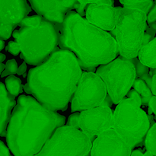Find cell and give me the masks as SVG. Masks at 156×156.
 I'll return each instance as SVG.
<instances>
[{
	"mask_svg": "<svg viewBox=\"0 0 156 156\" xmlns=\"http://www.w3.org/2000/svg\"><path fill=\"white\" fill-rule=\"evenodd\" d=\"M5 50L6 51L10 53L11 54L14 55V56H17L21 53L19 46L15 41H9L7 47H5Z\"/></svg>",
	"mask_w": 156,
	"mask_h": 156,
	"instance_id": "25",
	"label": "cell"
},
{
	"mask_svg": "<svg viewBox=\"0 0 156 156\" xmlns=\"http://www.w3.org/2000/svg\"><path fill=\"white\" fill-rule=\"evenodd\" d=\"M30 12L25 0H0V24L16 27Z\"/></svg>",
	"mask_w": 156,
	"mask_h": 156,
	"instance_id": "14",
	"label": "cell"
},
{
	"mask_svg": "<svg viewBox=\"0 0 156 156\" xmlns=\"http://www.w3.org/2000/svg\"><path fill=\"white\" fill-rule=\"evenodd\" d=\"M148 106H149V108H150L152 112L155 114V120H156V97L152 96V98L149 101Z\"/></svg>",
	"mask_w": 156,
	"mask_h": 156,
	"instance_id": "29",
	"label": "cell"
},
{
	"mask_svg": "<svg viewBox=\"0 0 156 156\" xmlns=\"http://www.w3.org/2000/svg\"><path fill=\"white\" fill-rule=\"evenodd\" d=\"M146 151L156 156V123H153L149 128L144 140Z\"/></svg>",
	"mask_w": 156,
	"mask_h": 156,
	"instance_id": "20",
	"label": "cell"
},
{
	"mask_svg": "<svg viewBox=\"0 0 156 156\" xmlns=\"http://www.w3.org/2000/svg\"><path fill=\"white\" fill-rule=\"evenodd\" d=\"M130 156H143V153L140 150H134Z\"/></svg>",
	"mask_w": 156,
	"mask_h": 156,
	"instance_id": "35",
	"label": "cell"
},
{
	"mask_svg": "<svg viewBox=\"0 0 156 156\" xmlns=\"http://www.w3.org/2000/svg\"><path fill=\"white\" fill-rule=\"evenodd\" d=\"M112 110L108 107L82 111L79 114V129L92 143L102 133L112 129Z\"/></svg>",
	"mask_w": 156,
	"mask_h": 156,
	"instance_id": "10",
	"label": "cell"
},
{
	"mask_svg": "<svg viewBox=\"0 0 156 156\" xmlns=\"http://www.w3.org/2000/svg\"><path fill=\"white\" fill-rule=\"evenodd\" d=\"M117 23L114 30L109 32L118 46L119 54L125 59L136 58L143 47L147 26V15L140 10L114 8Z\"/></svg>",
	"mask_w": 156,
	"mask_h": 156,
	"instance_id": "5",
	"label": "cell"
},
{
	"mask_svg": "<svg viewBox=\"0 0 156 156\" xmlns=\"http://www.w3.org/2000/svg\"><path fill=\"white\" fill-rule=\"evenodd\" d=\"M112 105H113L112 100H111V98H110V96L108 95V94H107V96H106V98H105V101H104L103 103H102V105H101V106L108 107V108H111V107L112 106Z\"/></svg>",
	"mask_w": 156,
	"mask_h": 156,
	"instance_id": "33",
	"label": "cell"
},
{
	"mask_svg": "<svg viewBox=\"0 0 156 156\" xmlns=\"http://www.w3.org/2000/svg\"><path fill=\"white\" fill-rule=\"evenodd\" d=\"M18 63L17 61L15 59H9L7 61L5 64V68L3 73H2L1 77L4 78L8 76H13V75L17 74V71H18Z\"/></svg>",
	"mask_w": 156,
	"mask_h": 156,
	"instance_id": "21",
	"label": "cell"
},
{
	"mask_svg": "<svg viewBox=\"0 0 156 156\" xmlns=\"http://www.w3.org/2000/svg\"><path fill=\"white\" fill-rule=\"evenodd\" d=\"M133 149L111 129L96 137L92 142L91 156H130Z\"/></svg>",
	"mask_w": 156,
	"mask_h": 156,
	"instance_id": "11",
	"label": "cell"
},
{
	"mask_svg": "<svg viewBox=\"0 0 156 156\" xmlns=\"http://www.w3.org/2000/svg\"><path fill=\"white\" fill-rule=\"evenodd\" d=\"M107 94L102 79L95 73L84 72L72 98L71 111L82 112L100 107Z\"/></svg>",
	"mask_w": 156,
	"mask_h": 156,
	"instance_id": "9",
	"label": "cell"
},
{
	"mask_svg": "<svg viewBox=\"0 0 156 156\" xmlns=\"http://www.w3.org/2000/svg\"><path fill=\"white\" fill-rule=\"evenodd\" d=\"M26 70H27V65H26V62H24L18 68L17 74L19 75V76H23L24 77H25V76H24V73H25Z\"/></svg>",
	"mask_w": 156,
	"mask_h": 156,
	"instance_id": "31",
	"label": "cell"
},
{
	"mask_svg": "<svg viewBox=\"0 0 156 156\" xmlns=\"http://www.w3.org/2000/svg\"><path fill=\"white\" fill-rule=\"evenodd\" d=\"M82 74L74 53L56 47L45 62L29 70L27 85L30 94L46 109L65 111Z\"/></svg>",
	"mask_w": 156,
	"mask_h": 156,
	"instance_id": "1",
	"label": "cell"
},
{
	"mask_svg": "<svg viewBox=\"0 0 156 156\" xmlns=\"http://www.w3.org/2000/svg\"><path fill=\"white\" fill-rule=\"evenodd\" d=\"M133 100L125 98L113 113L112 129L131 149L144 143L150 128L146 113Z\"/></svg>",
	"mask_w": 156,
	"mask_h": 156,
	"instance_id": "6",
	"label": "cell"
},
{
	"mask_svg": "<svg viewBox=\"0 0 156 156\" xmlns=\"http://www.w3.org/2000/svg\"><path fill=\"white\" fill-rule=\"evenodd\" d=\"M120 2L123 5V8L126 9H132L140 10L144 12L146 15L149 14L152 8L155 5V2L147 0V1H122Z\"/></svg>",
	"mask_w": 156,
	"mask_h": 156,
	"instance_id": "18",
	"label": "cell"
},
{
	"mask_svg": "<svg viewBox=\"0 0 156 156\" xmlns=\"http://www.w3.org/2000/svg\"><path fill=\"white\" fill-rule=\"evenodd\" d=\"M91 145L82 131L66 125L56 129L39 153L34 156H88Z\"/></svg>",
	"mask_w": 156,
	"mask_h": 156,
	"instance_id": "8",
	"label": "cell"
},
{
	"mask_svg": "<svg viewBox=\"0 0 156 156\" xmlns=\"http://www.w3.org/2000/svg\"><path fill=\"white\" fill-rule=\"evenodd\" d=\"M5 65L3 63H0V76L5 70Z\"/></svg>",
	"mask_w": 156,
	"mask_h": 156,
	"instance_id": "38",
	"label": "cell"
},
{
	"mask_svg": "<svg viewBox=\"0 0 156 156\" xmlns=\"http://www.w3.org/2000/svg\"><path fill=\"white\" fill-rule=\"evenodd\" d=\"M79 112H75L73 114H72L69 116L68 119V122H67L66 126H70V127H73L74 129H79Z\"/></svg>",
	"mask_w": 156,
	"mask_h": 156,
	"instance_id": "23",
	"label": "cell"
},
{
	"mask_svg": "<svg viewBox=\"0 0 156 156\" xmlns=\"http://www.w3.org/2000/svg\"><path fill=\"white\" fill-rule=\"evenodd\" d=\"M148 26H149L150 28H152V30H155L156 32V22H154V23H151V24H148Z\"/></svg>",
	"mask_w": 156,
	"mask_h": 156,
	"instance_id": "36",
	"label": "cell"
},
{
	"mask_svg": "<svg viewBox=\"0 0 156 156\" xmlns=\"http://www.w3.org/2000/svg\"><path fill=\"white\" fill-rule=\"evenodd\" d=\"M138 59L148 68L156 69V36L149 44L142 47L138 53Z\"/></svg>",
	"mask_w": 156,
	"mask_h": 156,
	"instance_id": "16",
	"label": "cell"
},
{
	"mask_svg": "<svg viewBox=\"0 0 156 156\" xmlns=\"http://www.w3.org/2000/svg\"><path fill=\"white\" fill-rule=\"evenodd\" d=\"M0 156H12L9 148L2 140H0Z\"/></svg>",
	"mask_w": 156,
	"mask_h": 156,
	"instance_id": "28",
	"label": "cell"
},
{
	"mask_svg": "<svg viewBox=\"0 0 156 156\" xmlns=\"http://www.w3.org/2000/svg\"><path fill=\"white\" fill-rule=\"evenodd\" d=\"M5 88L9 95L15 98L22 91L21 79L15 76H8L5 79Z\"/></svg>",
	"mask_w": 156,
	"mask_h": 156,
	"instance_id": "19",
	"label": "cell"
},
{
	"mask_svg": "<svg viewBox=\"0 0 156 156\" xmlns=\"http://www.w3.org/2000/svg\"><path fill=\"white\" fill-rule=\"evenodd\" d=\"M133 87V89L140 94V98H141L142 105L148 106L149 101L153 96L150 88L146 85L144 81L140 79H136Z\"/></svg>",
	"mask_w": 156,
	"mask_h": 156,
	"instance_id": "17",
	"label": "cell"
},
{
	"mask_svg": "<svg viewBox=\"0 0 156 156\" xmlns=\"http://www.w3.org/2000/svg\"><path fill=\"white\" fill-rule=\"evenodd\" d=\"M54 26L59 48L74 53L81 69L94 73L96 67L109 63L118 56V46L109 32L91 24L74 11L66 14L62 24Z\"/></svg>",
	"mask_w": 156,
	"mask_h": 156,
	"instance_id": "2",
	"label": "cell"
},
{
	"mask_svg": "<svg viewBox=\"0 0 156 156\" xmlns=\"http://www.w3.org/2000/svg\"><path fill=\"white\" fill-rule=\"evenodd\" d=\"M18 26L12 36L20 47L21 58L29 65H41L57 47L56 27L38 15L26 17Z\"/></svg>",
	"mask_w": 156,
	"mask_h": 156,
	"instance_id": "4",
	"label": "cell"
},
{
	"mask_svg": "<svg viewBox=\"0 0 156 156\" xmlns=\"http://www.w3.org/2000/svg\"><path fill=\"white\" fill-rule=\"evenodd\" d=\"M15 105L16 101L11 96L0 97V136H6L8 124Z\"/></svg>",
	"mask_w": 156,
	"mask_h": 156,
	"instance_id": "15",
	"label": "cell"
},
{
	"mask_svg": "<svg viewBox=\"0 0 156 156\" xmlns=\"http://www.w3.org/2000/svg\"><path fill=\"white\" fill-rule=\"evenodd\" d=\"M78 1H33L30 0V7L41 16L53 24H61L66 14L76 9Z\"/></svg>",
	"mask_w": 156,
	"mask_h": 156,
	"instance_id": "12",
	"label": "cell"
},
{
	"mask_svg": "<svg viewBox=\"0 0 156 156\" xmlns=\"http://www.w3.org/2000/svg\"><path fill=\"white\" fill-rule=\"evenodd\" d=\"M15 27H12V26L0 24V40L4 41L9 39V37L12 35V33L15 30Z\"/></svg>",
	"mask_w": 156,
	"mask_h": 156,
	"instance_id": "22",
	"label": "cell"
},
{
	"mask_svg": "<svg viewBox=\"0 0 156 156\" xmlns=\"http://www.w3.org/2000/svg\"><path fill=\"white\" fill-rule=\"evenodd\" d=\"M57 114L33 97L19 96L6 129V142L15 156H34L40 152L57 126Z\"/></svg>",
	"mask_w": 156,
	"mask_h": 156,
	"instance_id": "3",
	"label": "cell"
},
{
	"mask_svg": "<svg viewBox=\"0 0 156 156\" xmlns=\"http://www.w3.org/2000/svg\"><path fill=\"white\" fill-rule=\"evenodd\" d=\"M85 19L91 24L104 31H112L117 23V15L113 6L94 4V1L87 6Z\"/></svg>",
	"mask_w": 156,
	"mask_h": 156,
	"instance_id": "13",
	"label": "cell"
},
{
	"mask_svg": "<svg viewBox=\"0 0 156 156\" xmlns=\"http://www.w3.org/2000/svg\"><path fill=\"white\" fill-rule=\"evenodd\" d=\"M126 98H129V99H132V100H133L136 103L138 104V105H140V106L142 105L141 98H140V94H139L138 93H137L134 89L129 90V92L126 94Z\"/></svg>",
	"mask_w": 156,
	"mask_h": 156,
	"instance_id": "26",
	"label": "cell"
},
{
	"mask_svg": "<svg viewBox=\"0 0 156 156\" xmlns=\"http://www.w3.org/2000/svg\"><path fill=\"white\" fill-rule=\"evenodd\" d=\"M91 3V1H78L77 5L76 6V13L83 18L85 15V11H86V8L88 5Z\"/></svg>",
	"mask_w": 156,
	"mask_h": 156,
	"instance_id": "24",
	"label": "cell"
},
{
	"mask_svg": "<svg viewBox=\"0 0 156 156\" xmlns=\"http://www.w3.org/2000/svg\"><path fill=\"white\" fill-rule=\"evenodd\" d=\"M146 22H147V24L156 22V2L155 3L153 7L152 8L150 12H149V14L147 15Z\"/></svg>",
	"mask_w": 156,
	"mask_h": 156,
	"instance_id": "27",
	"label": "cell"
},
{
	"mask_svg": "<svg viewBox=\"0 0 156 156\" xmlns=\"http://www.w3.org/2000/svg\"><path fill=\"white\" fill-rule=\"evenodd\" d=\"M150 89L153 96L156 97V73L152 76V82H151Z\"/></svg>",
	"mask_w": 156,
	"mask_h": 156,
	"instance_id": "30",
	"label": "cell"
},
{
	"mask_svg": "<svg viewBox=\"0 0 156 156\" xmlns=\"http://www.w3.org/2000/svg\"><path fill=\"white\" fill-rule=\"evenodd\" d=\"M6 59V56L3 53H0V63H2L3 61Z\"/></svg>",
	"mask_w": 156,
	"mask_h": 156,
	"instance_id": "37",
	"label": "cell"
},
{
	"mask_svg": "<svg viewBox=\"0 0 156 156\" xmlns=\"http://www.w3.org/2000/svg\"><path fill=\"white\" fill-rule=\"evenodd\" d=\"M7 96H9V94L6 90L5 85L2 82H0V97H7Z\"/></svg>",
	"mask_w": 156,
	"mask_h": 156,
	"instance_id": "34",
	"label": "cell"
},
{
	"mask_svg": "<svg viewBox=\"0 0 156 156\" xmlns=\"http://www.w3.org/2000/svg\"><path fill=\"white\" fill-rule=\"evenodd\" d=\"M66 124V117L61 114H57V126L58 128L64 126Z\"/></svg>",
	"mask_w": 156,
	"mask_h": 156,
	"instance_id": "32",
	"label": "cell"
},
{
	"mask_svg": "<svg viewBox=\"0 0 156 156\" xmlns=\"http://www.w3.org/2000/svg\"><path fill=\"white\" fill-rule=\"evenodd\" d=\"M95 74L104 82L107 93L114 105L125 98L136 79L133 64L122 56L98 66Z\"/></svg>",
	"mask_w": 156,
	"mask_h": 156,
	"instance_id": "7",
	"label": "cell"
},
{
	"mask_svg": "<svg viewBox=\"0 0 156 156\" xmlns=\"http://www.w3.org/2000/svg\"><path fill=\"white\" fill-rule=\"evenodd\" d=\"M5 48V42L2 40H0V51L3 50Z\"/></svg>",
	"mask_w": 156,
	"mask_h": 156,
	"instance_id": "39",
	"label": "cell"
}]
</instances>
